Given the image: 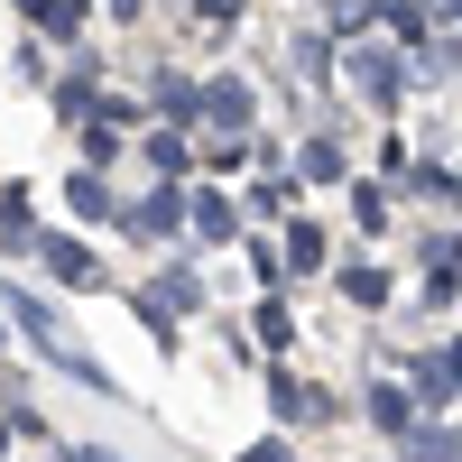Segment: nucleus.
<instances>
[{
	"mask_svg": "<svg viewBox=\"0 0 462 462\" xmlns=\"http://www.w3.org/2000/svg\"><path fill=\"white\" fill-rule=\"evenodd\" d=\"M65 204H74V222H102V213H111V195H102V176H93V167L65 185Z\"/></svg>",
	"mask_w": 462,
	"mask_h": 462,
	"instance_id": "obj_2",
	"label": "nucleus"
},
{
	"mask_svg": "<svg viewBox=\"0 0 462 462\" xmlns=\"http://www.w3.org/2000/svg\"><path fill=\"white\" fill-rule=\"evenodd\" d=\"M204 111H213V121H250V93L241 84H204Z\"/></svg>",
	"mask_w": 462,
	"mask_h": 462,
	"instance_id": "obj_4",
	"label": "nucleus"
},
{
	"mask_svg": "<svg viewBox=\"0 0 462 462\" xmlns=\"http://www.w3.org/2000/svg\"><path fill=\"white\" fill-rule=\"evenodd\" d=\"M176 222H185V195L158 185V204H139V231H176Z\"/></svg>",
	"mask_w": 462,
	"mask_h": 462,
	"instance_id": "obj_5",
	"label": "nucleus"
},
{
	"mask_svg": "<svg viewBox=\"0 0 462 462\" xmlns=\"http://www.w3.org/2000/svg\"><path fill=\"white\" fill-rule=\"evenodd\" d=\"M287 259H296V268H324V231L296 222V231H287Z\"/></svg>",
	"mask_w": 462,
	"mask_h": 462,
	"instance_id": "obj_6",
	"label": "nucleus"
},
{
	"mask_svg": "<svg viewBox=\"0 0 462 462\" xmlns=\"http://www.w3.org/2000/svg\"><path fill=\"white\" fill-rule=\"evenodd\" d=\"M195 231H204V241H222V231H231V204H222V195H204V204H195Z\"/></svg>",
	"mask_w": 462,
	"mask_h": 462,
	"instance_id": "obj_7",
	"label": "nucleus"
},
{
	"mask_svg": "<svg viewBox=\"0 0 462 462\" xmlns=\"http://www.w3.org/2000/svg\"><path fill=\"white\" fill-rule=\"evenodd\" d=\"M352 74H361V93H370V102H398V65H389V56H361Z\"/></svg>",
	"mask_w": 462,
	"mask_h": 462,
	"instance_id": "obj_3",
	"label": "nucleus"
},
{
	"mask_svg": "<svg viewBox=\"0 0 462 462\" xmlns=\"http://www.w3.org/2000/svg\"><path fill=\"white\" fill-rule=\"evenodd\" d=\"M305 176H324V185H333V176H342V148H333V139H315V148H305Z\"/></svg>",
	"mask_w": 462,
	"mask_h": 462,
	"instance_id": "obj_8",
	"label": "nucleus"
},
{
	"mask_svg": "<svg viewBox=\"0 0 462 462\" xmlns=\"http://www.w3.org/2000/svg\"><path fill=\"white\" fill-rule=\"evenodd\" d=\"M37 259H47V268H56L65 287H93V278H102V268H93V250H84V241H37Z\"/></svg>",
	"mask_w": 462,
	"mask_h": 462,
	"instance_id": "obj_1",
	"label": "nucleus"
}]
</instances>
